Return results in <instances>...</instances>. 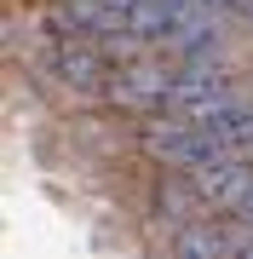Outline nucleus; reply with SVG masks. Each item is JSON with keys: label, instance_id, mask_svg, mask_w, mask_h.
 Masks as SVG:
<instances>
[{"label": "nucleus", "instance_id": "nucleus-6", "mask_svg": "<svg viewBox=\"0 0 253 259\" xmlns=\"http://www.w3.org/2000/svg\"><path fill=\"white\" fill-rule=\"evenodd\" d=\"M207 127L225 139V156H242V161H253V93L236 104V110H225L219 121H207Z\"/></svg>", "mask_w": 253, "mask_h": 259}, {"label": "nucleus", "instance_id": "nucleus-3", "mask_svg": "<svg viewBox=\"0 0 253 259\" xmlns=\"http://www.w3.org/2000/svg\"><path fill=\"white\" fill-rule=\"evenodd\" d=\"M242 98H247V87H242V69H236L230 58H196V64H178L167 110L184 115V121H219Z\"/></svg>", "mask_w": 253, "mask_h": 259}, {"label": "nucleus", "instance_id": "nucleus-1", "mask_svg": "<svg viewBox=\"0 0 253 259\" xmlns=\"http://www.w3.org/2000/svg\"><path fill=\"white\" fill-rule=\"evenodd\" d=\"M173 81H178V58L167 52H132L121 64H110V87H104V110L127 115V121H144V115H161L173 104Z\"/></svg>", "mask_w": 253, "mask_h": 259}, {"label": "nucleus", "instance_id": "nucleus-5", "mask_svg": "<svg viewBox=\"0 0 253 259\" xmlns=\"http://www.w3.org/2000/svg\"><path fill=\"white\" fill-rule=\"evenodd\" d=\"M161 259H236V231L219 213H201L196 225H184V231L161 248Z\"/></svg>", "mask_w": 253, "mask_h": 259}, {"label": "nucleus", "instance_id": "nucleus-2", "mask_svg": "<svg viewBox=\"0 0 253 259\" xmlns=\"http://www.w3.org/2000/svg\"><path fill=\"white\" fill-rule=\"evenodd\" d=\"M132 150H138L144 161H156V167L190 173V167L225 156V139H219L207 121H184V115L161 110V115H144V121H138V144H132Z\"/></svg>", "mask_w": 253, "mask_h": 259}, {"label": "nucleus", "instance_id": "nucleus-4", "mask_svg": "<svg viewBox=\"0 0 253 259\" xmlns=\"http://www.w3.org/2000/svg\"><path fill=\"white\" fill-rule=\"evenodd\" d=\"M201 213H207V202L196 196L190 173H173V167H161V173L150 179V196H144V225H150L161 242H173L184 225H196Z\"/></svg>", "mask_w": 253, "mask_h": 259}]
</instances>
